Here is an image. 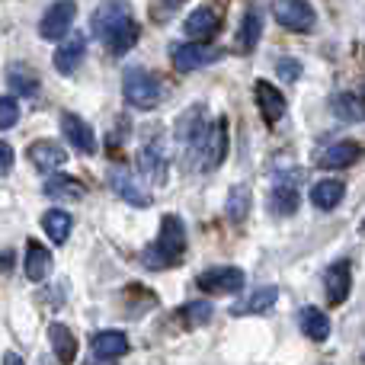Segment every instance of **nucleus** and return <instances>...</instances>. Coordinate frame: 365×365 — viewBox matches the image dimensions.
I'll list each match as a JSON object with an SVG mask.
<instances>
[{
  "label": "nucleus",
  "mask_w": 365,
  "mask_h": 365,
  "mask_svg": "<svg viewBox=\"0 0 365 365\" xmlns=\"http://www.w3.org/2000/svg\"><path fill=\"white\" fill-rule=\"evenodd\" d=\"M90 29L106 45L109 55H125L141 38V26L128 0H103L90 16Z\"/></svg>",
  "instance_id": "f257e3e1"
},
{
  "label": "nucleus",
  "mask_w": 365,
  "mask_h": 365,
  "mask_svg": "<svg viewBox=\"0 0 365 365\" xmlns=\"http://www.w3.org/2000/svg\"><path fill=\"white\" fill-rule=\"evenodd\" d=\"M182 253H186V225H182L180 215H164L158 231V244L141 253V263L151 266V269H167V266L180 263Z\"/></svg>",
  "instance_id": "f03ea898"
},
{
  "label": "nucleus",
  "mask_w": 365,
  "mask_h": 365,
  "mask_svg": "<svg viewBox=\"0 0 365 365\" xmlns=\"http://www.w3.org/2000/svg\"><path fill=\"white\" fill-rule=\"evenodd\" d=\"M122 96H125V103L135 109H158L160 100H164V83L148 68L132 64V68H125V74H122Z\"/></svg>",
  "instance_id": "7ed1b4c3"
},
{
  "label": "nucleus",
  "mask_w": 365,
  "mask_h": 365,
  "mask_svg": "<svg viewBox=\"0 0 365 365\" xmlns=\"http://www.w3.org/2000/svg\"><path fill=\"white\" fill-rule=\"evenodd\" d=\"M272 16L289 32H311L317 26V13L308 0H272Z\"/></svg>",
  "instance_id": "20e7f679"
},
{
  "label": "nucleus",
  "mask_w": 365,
  "mask_h": 365,
  "mask_svg": "<svg viewBox=\"0 0 365 365\" xmlns=\"http://www.w3.org/2000/svg\"><path fill=\"white\" fill-rule=\"evenodd\" d=\"M74 19H77L74 0H55V4L42 13V19H38V36H42L45 42H58V38H64L71 32Z\"/></svg>",
  "instance_id": "39448f33"
},
{
  "label": "nucleus",
  "mask_w": 365,
  "mask_h": 365,
  "mask_svg": "<svg viewBox=\"0 0 365 365\" xmlns=\"http://www.w3.org/2000/svg\"><path fill=\"white\" fill-rule=\"evenodd\" d=\"M195 285L205 295H234L244 289V272L237 266H212V269L195 276Z\"/></svg>",
  "instance_id": "423d86ee"
},
{
  "label": "nucleus",
  "mask_w": 365,
  "mask_h": 365,
  "mask_svg": "<svg viewBox=\"0 0 365 365\" xmlns=\"http://www.w3.org/2000/svg\"><path fill=\"white\" fill-rule=\"evenodd\" d=\"M218 58H221V51L212 48V45H205V42H182V45H173V48H170L173 68L182 71V74L208 68V64H215Z\"/></svg>",
  "instance_id": "0eeeda50"
},
{
  "label": "nucleus",
  "mask_w": 365,
  "mask_h": 365,
  "mask_svg": "<svg viewBox=\"0 0 365 365\" xmlns=\"http://www.w3.org/2000/svg\"><path fill=\"white\" fill-rule=\"evenodd\" d=\"M83 58H87V36H83V32H68L64 38H58V48H55L51 64H55L58 74L71 77L77 68H81Z\"/></svg>",
  "instance_id": "6e6552de"
},
{
  "label": "nucleus",
  "mask_w": 365,
  "mask_h": 365,
  "mask_svg": "<svg viewBox=\"0 0 365 365\" xmlns=\"http://www.w3.org/2000/svg\"><path fill=\"white\" fill-rule=\"evenodd\" d=\"M195 151L202 154V170L221 167V160H225V154H227V122L218 119L215 125H205V135H202Z\"/></svg>",
  "instance_id": "1a4fd4ad"
},
{
  "label": "nucleus",
  "mask_w": 365,
  "mask_h": 365,
  "mask_svg": "<svg viewBox=\"0 0 365 365\" xmlns=\"http://www.w3.org/2000/svg\"><path fill=\"white\" fill-rule=\"evenodd\" d=\"M253 96H257V109L266 125H279V119H285L289 103H285V93L279 87H272V83H266V81H257L253 83Z\"/></svg>",
  "instance_id": "9d476101"
},
{
  "label": "nucleus",
  "mask_w": 365,
  "mask_h": 365,
  "mask_svg": "<svg viewBox=\"0 0 365 365\" xmlns=\"http://www.w3.org/2000/svg\"><path fill=\"white\" fill-rule=\"evenodd\" d=\"M109 186H113V192L122 195L128 205H138V208L151 205V195H148V189L141 186L138 177H135V173H128L125 167H113V170H109Z\"/></svg>",
  "instance_id": "9b49d317"
},
{
  "label": "nucleus",
  "mask_w": 365,
  "mask_h": 365,
  "mask_svg": "<svg viewBox=\"0 0 365 365\" xmlns=\"http://www.w3.org/2000/svg\"><path fill=\"white\" fill-rule=\"evenodd\" d=\"M58 119H61V132L68 145H74L81 154H96V135L87 119H81L77 113H61Z\"/></svg>",
  "instance_id": "f8f14e48"
},
{
  "label": "nucleus",
  "mask_w": 365,
  "mask_h": 365,
  "mask_svg": "<svg viewBox=\"0 0 365 365\" xmlns=\"http://www.w3.org/2000/svg\"><path fill=\"white\" fill-rule=\"evenodd\" d=\"M218 26H221V16L215 6H195V10L182 19V32H186L189 42H205V38H212L215 32H218Z\"/></svg>",
  "instance_id": "ddd939ff"
},
{
  "label": "nucleus",
  "mask_w": 365,
  "mask_h": 365,
  "mask_svg": "<svg viewBox=\"0 0 365 365\" xmlns=\"http://www.w3.org/2000/svg\"><path fill=\"white\" fill-rule=\"evenodd\" d=\"M26 158H29V164L42 173H51V170H58V167L68 164V151H64L58 141H48V138L32 141L29 151H26Z\"/></svg>",
  "instance_id": "4468645a"
},
{
  "label": "nucleus",
  "mask_w": 365,
  "mask_h": 365,
  "mask_svg": "<svg viewBox=\"0 0 365 365\" xmlns=\"http://www.w3.org/2000/svg\"><path fill=\"white\" fill-rule=\"evenodd\" d=\"M353 289V272H349V259H336L334 266H327L324 272V292H327L330 304H343Z\"/></svg>",
  "instance_id": "2eb2a0df"
},
{
  "label": "nucleus",
  "mask_w": 365,
  "mask_h": 365,
  "mask_svg": "<svg viewBox=\"0 0 365 365\" xmlns=\"http://www.w3.org/2000/svg\"><path fill=\"white\" fill-rule=\"evenodd\" d=\"M359 158H362V148L356 141H334V145H327L317 154V167H324V170H346Z\"/></svg>",
  "instance_id": "dca6fc26"
},
{
  "label": "nucleus",
  "mask_w": 365,
  "mask_h": 365,
  "mask_svg": "<svg viewBox=\"0 0 365 365\" xmlns=\"http://www.w3.org/2000/svg\"><path fill=\"white\" fill-rule=\"evenodd\" d=\"M51 266H55V259H51L48 247L38 244V240H29V244H26V259H23L26 279H29V282H45V279L51 276Z\"/></svg>",
  "instance_id": "f3484780"
},
{
  "label": "nucleus",
  "mask_w": 365,
  "mask_h": 365,
  "mask_svg": "<svg viewBox=\"0 0 365 365\" xmlns=\"http://www.w3.org/2000/svg\"><path fill=\"white\" fill-rule=\"evenodd\" d=\"M173 135H177V141H180L182 148H186V145L199 148L202 135H205V106L186 109V113L177 119V128H173Z\"/></svg>",
  "instance_id": "a211bd4d"
},
{
  "label": "nucleus",
  "mask_w": 365,
  "mask_h": 365,
  "mask_svg": "<svg viewBox=\"0 0 365 365\" xmlns=\"http://www.w3.org/2000/svg\"><path fill=\"white\" fill-rule=\"evenodd\" d=\"M279 298V289L276 285H263V289L250 292L247 298H240L237 304H231V314L234 317H247V314H266V311L276 304Z\"/></svg>",
  "instance_id": "6ab92c4d"
},
{
  "label": "nucleus",
  "mask_w": 365,
  "mask_h": 365,
  "mask_svg": "<svg viewBox=\"0 0 365 365\" xmlns=\"http://www.w3.org/2000/svg\"><path fill=\"white\" fill-rule=\"evenodd\" d=\"M96 359H122L128 353V336L122 330H100V334L90 340Z\"/></svg>",
  "instance_id": "aec40b11"
},
{
  "label": "nucleus",
  "mask_w": 365,
  "mask_h": 365,
  "mask_svg": "<svg viewBox=\"0 0 365 365\" xmlns=\"http://www.w3.org/2000/svg\"><path fill=\"white\" fill-rule=\"evenodd\" d=\"M167 154L160 151V148H154V145H145L138 151V170H141V177L145 180H151L154 186H160V182H167Z\"/></svg>",
  "instance_id": "412c9836"
},
{
  "label": "nucleus",
  "mask_w": 365,
  "mask_h": 365,
  "mask_svg": "<svg viewBox=\"0 0 365 365\" xmlns=\"http://www.w3.org/2000/svg\"><path fill=\"white\" fill-rule=\"evenodd\" d=\"M263 38V13L259 6H247V13L240 16V26H237V45L240 51H253Z\"/></svg>",
  "instance_id": "4be33fe9"
},
{
  "label": "nucleus",
  "mask_w": 365,
  "mask_h": 365,
  "mask_svg": "<svg viewBox=\"0 0 365 365\" xmlns=\"http://www.w3.org/2000/svg\"><path fill=\"white\" fill-rule=\"evenodd\" d=\"M343 195H346V186H343L340 180H317L314 186H311V205H314L317 212H334L343 202Z\"/></svg>",
  "instance_id": "5701e85b"
},
{
  "label": "nucleus",
  "mask_w": 365,
  "mask_h": 365,
  "mask_svg": "<svg viewBox=\"0 0 365 365\" xmlns=\"http://www.w3.org/2000/svg\"><path fill=\"white\" fill-rule=\"evenodd\" d=\"M42 231L48 234L51 244H68L71 231H74V218H71V212H64V208H48V212L42 215Z\"/></svg>",
  "instance_id": "b1692460"
},
{
  "label": "nucleus",
  "mask_w": 365,
  "mask_h": 365,
  "mask_svg": "<svg viewBox=\"0 0 365 365\" xmlns=\"http://www.w3.org/2000/svg\"><path fill=\"white\" fill-rule=\"evenodd\" d=\"M298 327H302V334L308 340L324 343L330 336V317L321 308H302L298 311Z\"/></svg>",
  "instance_id": "393cba45"
},
{
  "label": "nucleus",
  "mask_w": 365,
  "mask_h": 365,
  "mask_svg": "<svg viewBox=\"0 0 365 365\" xmlns=\"http://www.w3.org/2000/svg\"><path fill=\"white\" fill-rule=\"evenodd\" d=\"M48 343L55 349V359L61 365H71L77 359V336L71 334L64 324H51L48 327Z\"/></svg>",
  "instance_id": "a878e982"
},
{
  "label": "nucleus",
  "mask_w": 365,
  "mask_h": 365,
  "mask_svg": "<svg viewBox=\"0 0 365 365\" xmlns=\"http://www.w3.org/2000/svg\"><path fill=\"white\" fill-rule=\"evenodd\" d=\"M6 83H10V90L19 96L38 93V74L29 68V64H10V68H6Z\"/></svg>",
  "instance_id": "bb28decb"
},
{
  "label": "nucleus",
  "mask_w": 365,
  "mask_h": 365,
  "mask_svg": "<svg viewBox=\"0 0 365 365\" xmlns=\"http://www.w3.org/2000/svg\"><path fill=\"white\" fill-rule=\"evenodd\" d=\"M42 192L48 195V199H83L87 195V186H83L81 180H74V177H48L45 180V186H42Z\"/></svg>",
  "instance_id": "cd10ccee"
},
{
  "label": "nucleus",
  "mask_w": 365,
  "mask_h": 365,
  "mask_svg": "<svg viewBox=\"0 0 365 365\" xmlns=\"http://www.w3.org/2000/svg\"><path fill=\"white\" fill-rule=\"evenodd\" d=\"M298 192H295V186L292 182H285V186H276L269 192V212L272 215H279V218H289V215H295L298 212Z\"/></svg>",
  "instance_id": "c85d7f7f"
},
{
  "label": "nucleus",
  "mask_w": 365,
  "mask_h": 365,
  "mask_svg": "<svg viewBox=\"0 0 365 365\" xmlns=\"http://www.w3.org/2000/svg\"><path fill=\"white\" fill-rule=\"evenodd\" d=\"M330 106H334L336 119H343V122H362V100L356 93H336L334 100H330Z\"/></svg>",
  "instance_id": "c756f323"
},
{
  "label": "nucleus",
  "mask_w": 365,
  "mask_h": 365,
  "mask_svg": "<svg viewBox=\"0 0 365 365\" xmlns=\"http://www.w3.org/2000/svg\"><path fill=\"white\" fill-rule=\"evenodd\" d=\"M225 215L231 221H244L250 215V186H234L231 195H227V205H225Z\"/></svg>",
  "instance_id": "7c9ffc66"
},
{
  "label": "nucleus",
  "mask_w": 365,
  "mask_h": 365,
  "mask_svg": "<svg viewBox=\"0 0 365 365\" xmlns=\"http://www.w3.org/2000/svg\"><path fill=\"white\" fill-rule=\"evenodd\" d=\"M19 122V103L16 96H0V132L13 128Z\"/></svg>",
  "instance_id": "2f4dec72"
},
{
  "label": "nucleus",
  "mask_w": 365,
  "mask_h": 365,
  "mask_svg": "<svg viewBox=\"0 0 365 365\" xmlns=\"http://www.w3.org/2000/svg\"><path fill=\"white\" fill-rule=\"evenodd\" d=\"M186 0H151V19L154 23H167V19L177 16V10Z\"/></svg>",
  "instance_id": "473e14b6"
},
{
  "label": "nucleus",
  "mask_w": 365,
  "mask_h": 365,
  "mask_svg": "<svg viewBox=\"0 0 365 365\" xmlns=\"http://www.w3.org/2000/svg\"><path fill=\"white\" fill-rule=\"evenodd\" d=\"M276 74L282 77L285 83H295L302 77V61L298 58H279L276 61Z\"/></svg>",
  "instance_id": "72a5a7b5"
},
{
  "label": "nucleus",
  "mask_w": 365,
  "mask_h": 365,
  "mask_svg": "<svg viewBox=\"0 0 365 365\" xmlns=\"http://www.w3.org/2000/svg\"><path fill=\"white\" fill-rule=\"evenodd\" d=\"M182 317H186L189 324H205L208 317H212V304L208 302H192L182 308Z\"/></svg>",
  "instance_id": "f704fd0d"
},
{
  "label": "nucleus",
  "mask_w": 365,
  "mask_h": 365,
  "mask_svg": "<svg viewBox=\"0 0 365 365\" xmlns=\"http://www.w3.org/2000/svg\"><path fill=\"white\" fill-rule=\"evenodd\" d=\"M13 160H16V154H13V148L0 141V173H10V170H13Z\"/></svg>",
  "instance_id": "c9c22d12"
},
{
  "label": "nucleus",
  "mask_w": 365,
  "mask_h": 365,
  "mask_svg": "<svg viewBox=\"0 0 365 365\" xmlns=\"http://www.w3.org/2000/svg\"><path fill=\"white\" fill-rule=\"evenodd\" d=\"M0 365H26V362L19 359L16 353H6V356H4V362H0Z\"/></svg>",
  "instance_id": "e433bc0d"
},
{
  "label": "nucleus",
  "mask_w": 365,
  "mask_h": 365,
  "mask_svg": "<svg viewBox=\"0 0 365 365\" xmlns=\"http://www.w3.org/2000/svg\"><path fill=\"white\" fill-rule=\"evenodd\" d=\"M100 362H103V365H113V359H100Z\"/></svg>",
  "instance_id": "4c0bfd02"
}]
</instances>
